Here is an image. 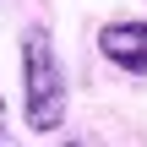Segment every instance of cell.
<instances>
[{"instance_id": "4", "label": "cell", "mask_w": 147, "mask_h": 147, "mask_svg": "<svg viewBox=\"0 0 147 147\" xmlns=\"http://www.w3.org/2000/svg\"><path fill=\"white\" fill-rule=\"evenodd\" d=\"M60 147H93V142H60Z\"/></svg>"}, {"instance_id": "3", "label": "cell", "mask_w": 147, "mask_h": 147, "mask_svg": "<svg viewBox=\"0 0 147 147\" xmlns=\"http://www.w3.org/2000/svg\"><path fill=\"white\" fill-rule=\"evenodd\" d=\"M0 136H5V93H0Z\"/></svg>"}, {"instance_id": "2", "label": "cell", "mask_w": 147, "mask_h": 147, "mask_svg": "<svg viewBox=\"0 0 147 147\" xmlns=\"http://www.w3.org/2000/svg\"><path fill=\"white\" fill-rule=\"evenodd\" d=\"M98 55L125 71V76H147V22L142 16H115L98 27Z\"/></svg>"}, {"instance_id": "1", "label": "cell", "mask_w": 147, "mask_h": 147, "mask_svg": "<svg viewBox=\"0 0 147 147\" xmlns=\"http://www.w3.org/2000/svg\"><path fill=\"white\" fill-rule=\"evenodd\" d=\"M65 104H71V87H65V65L55 55V38L49 27H22V120L33 136H55L65 125Z\"/></svg>"}]
</instances>
